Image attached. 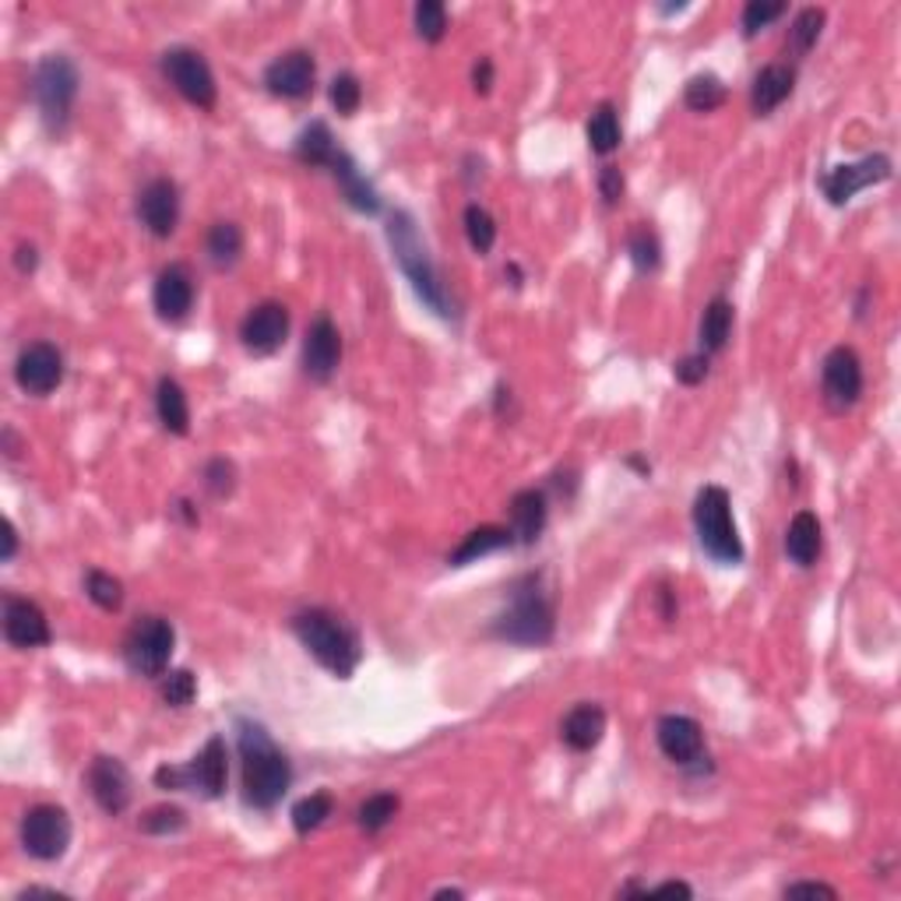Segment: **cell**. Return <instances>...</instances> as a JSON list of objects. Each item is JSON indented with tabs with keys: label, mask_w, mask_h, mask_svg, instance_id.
I'll list each match as a JSON object with an SVG mask.
<instances>
[{
	"label": "cell",
	"mask_w": 901,
	"mask_h": 901,
	"mask_svg": "<svg viewBox=\"0 0 901 901\" xmlns=\"http://www.w3.org/2000/svg\"><path fill=\"white\" fill-rule=\"evenodd\" d=\"M240 761H243V800L257 810H272L293 782V768L272 736L257 722H240Z\"/></svg>",
	"instance_id": "cell-1"
},
{
	"label": "cell",
	"mask_w": 901,
	"mask_h": 901,
	"mask_svg": "<svg viewBox=\"0 0 901 901\" xmlns=\"http://www.w3.org/2000/svg\"><path fill=\"white\" fill-rule=\"evenodd\" d=\"M553 630H557V613H553V603L543 591L539 578L536 575L522 578L510 588L507 609L497 613L494 638L522 648H543L553 641Z\"/></svg>",
	"instance_id": "cell-2"
},
{
	"label": "cell",
	"mask_w": 901,
	"mask_h": 901,
	"mask_svg": "<svg viewBox=\"0 0 901 901\" xmlns=\"http://www.w3.org/2000/svg\"><path fill=\"white\" fill-rule=\"evenodd\" d=\"M293 634L327 672L338 676V680H350V676L356 672V666H360V659H363L356 630L350 624H342L335 613H327V609L296 613Z\"/></svg>",
	"instance_id": "cell-3"
},
{
	"label": "cell",
	"mask_w": 901,
	"mask_h": 901,
	"mask_svg": "<svg viewBox=\"0 0 901 901\" xmlns=\"http://www.w3.org/2000/svg\"><path fill=\"white\" fill-rule=\"evenodd\" d=\"M387 240H392V251H395V261L402 264V272L413 282L416 296L429 306L434 314L447 317V296H444V285H441V275L434 269V261L426 254V243L419 240V230L408 212H395L387 219Z\"/></svg>",
	"instance_id": "cell-4"
},
{
	"label": "cell",
	"mask_w": 901,
	"mask_h": 901,
	"mask_svg": "<svg viewBox=\"0 0 901 901\" xmlns=\"http://www.w3.org/2000/svg\"><path fill=\"white\" fill-rule=\"evenodd\" d=\"M694 528L705 553L719 564H740L743 560V543L732 522V504L722 486H705L698 500H694Z\"/></svg>",
	"instance_id": "cell-5"
},
{
	"label": "cell",
	"mask_w": 901,
	"mask_h": 901,
	"mask_svg": "<svg viewBox=\"0 0 901 901\" xmlns=\"http://www.w3.org/2000/svg\"><path fill=\"white\" fill-rule=\"evenodd\" d=\"M32 95L39 102V113H43V124L50 134H60L68 128L74 99H78V68L64 53H50L39 60L36 81H32Z\"/></svg>",
	"instance_id": "cell-6"
},
{
	"label": "cell",
	"mask_w": 901,
	"mask_h": 901,
	"mask_svg": "<svg viewBox=\"0 0 901 901\" xmlns=\"http://www.w3.org/2000/svg\"><path fill=\"white\" fill-rule=\"evenodd\" d=\"M173 645H176V634H173V624L162 620V617H141L128 641H124V659H128V669L138 672V676H162L173 659Z\"/></svg>",
	"instance_id": "cell-7"
},
{
	"label": "cell",
	"mask_w": 901,
	"mask_h": 901,
	"mask_svg": "<svg viewBox=\"0 0 901 901\" xmlns=\"http://www.w3.org/2000/svg\"><path fill=\"white\" fill-rule=\"evenodd\" d=\"M162 74H166L170 85L188 102H194L198 110L215 107V99H219L215 74L209 68V60H204L198 50H188V47L166 50L162 53Z\"/></svg>",
	"instance_id": "cell-8"
},
{
	"label": "cell",
	"mask_w": 901,
	"mask_h": 901,
	"mask_svg": "<svg viewBox=\"0 0 901 901\" xmlns=\"http://www.w3.org/2000/svg\"><path fill=\"white\" fill-rule=\"evenodd\" d=\"M22 846L39 863H53L71 846V817L53 803H39L22 821Z\"/></svg>",
	"instance_id": "cell-9"
},
{
	"label": "cell",
	"mask_w": 901,
	"mask_h": 901,
	"mask_svg": "<svg viewBox=\"0 0 901 901\" xmlns=\"http://www.w3.org/2000/svg\"><path fill=\"white\" fill-rule=\"evenodd\" d=\"M821 387H824V402L831 413H846L863 395V363H859L856 350L849 345H838L824 356L821 366Z\"/></svg>",
	"instance_id": "cell-10"
},
{
	"label": "cell",
	"mask_w": 901,
	"mask_h": 901,
	"mask_svg": "<svg viewBox=\"0 0 901 901\" xmlns=\"http://www.w3.org/2000/svg\"><path fill=\"white\" fill-rule=\"evenodd\" d=\"M14 381L29 395H50L57 384L64 381V356L50 342H32L18 353L14 363Z\"/></svg>",
	"instance_id": "cell-11"
},
{
	"label": "cell",
	"mask_w": 901,
	"mask_h": 901,
	"mask_svg": "<svg viewBox=\"0 0 901 901\" xmlns=\"http://www.w3.org/2000/svg\"><path fill=\"white\" fill-rule=\"evenodd\" d=\"M891 180V159L888 155H867L859 162H846V166H834L824 176V194L831 204H846L859 191L873 188V183Z\"/></svg>",
	"instance_id": "cell-12"
},
{
	"label": "cell",
	"mask_w": 901,
	"mask_h": 901,
	"mask_svg": "<svg viewBox=\"0 0 901 901\" xmlns=\"http://www.w3.org/2000/svg\"><path fill=\"white\" fill-rule=\"evenodd\" d=\"M285 335H290V311L282 303H257L240 324V338L254 356H272L282 350Z\"/></svg>",
	"instance_id": "cell-13"
},
{
	"label": "cell",
	"mask_w": 901,
	"mask_h": 901,
	"mask_svg": "<svg viewBox=\"0 0 901 901\" xmlns=\"http://www.w3.org/2000/svg\"><path fill=\"white\" fill-rule=\"evenodd\" d=\"M89 792L102 813H124L131 807V771L117 757H95L89 765Z\"/></svg>",
	"instance_id": "cell-14"
},
{
	"label": "cell",
	"mask_w": 901,
	"mask_h": 901,
	"mask_svg": "<svg viewBox=\"0 0 901 901\" xmlns=\"http://www.w3.org/2000/svg\"><path fill=\"white\" fill-rule=\"evenodd\" d=\"M225 778H230V753H225L222 736H212L204 750L183 768V789L201 792L204 800H219L225 792Z\"/></svg>",
	"instance_id": "cell-15"
},
{
	"label": "cell",
	"mask_w": 901,
	"mask_h": 901,
	"mask_svg": "<svg viewBox=\"0 0 901 901\" xmlns=\"http://www.w3.org/2000/svg\"><path fill=\"white\" fill-rule=\"evenodd\" d=\"M138 219L152 236H159V240L173 236L176 222H180V191H176V183L173 180H152L149 188L138 194Z\"/></svg>",
	"instance_id": "cell-16"
},
{
	"label": "cell",
	"mask_w": 901,
	"mask_h": 901,
	"mask_svg": "<svg viewBox=\"0 0 901 901\" xmlns=\"http://www.w3.org/2000/svg\"><path fill=\"white\" fill-rule=\"evenodd\" d=\"M655 740H659V750L672 765L690 768L705 757V732L698 722L687 719V715H666V719L655 726Z\"/></svg>",
	"instance_id": "cell-17"
},
{
	"label": "cell",
	"mask_w": 901,
	"mask_h": 901,
	"mask_svg": "<svg viewBox=\"0 0 901 901\" xmlns=\"http://www.w3.org/2000/svg\"><path fill=\"white\" fill-rule=\"evenodd\" d=\"M314 57L306 50H290L275 57L269 71H264V85H269L272 95H282V99H303L306 92L314 89Z\"/></svg>",
	"instance_id": "cell-18"
},
{
	"label": "cell",
	"mask_w": 901,
	"mask_h": 901,
	"mask_svg": "<svg viewBox=\"0 0 901 901\" xmlns=\"http://www.w3.org/2000/svg\"><path fill=\"white\" fill-rule=\"evenodd\" d=\"M342 360V335L332 324V317H317L311 324V332L303 338V371L314 381H327L338 371Z\"/></svg>",
	"instance_id": "cell-19"
},
{
	"label": "cell",
	"mask_w": 901,
	"mask_h": 901,
	"mask_svg": "<svg viewBox=\"0 0 901 901\" xmlns=\"http://www.w3.org/2000/svg\"><path fill=\"white\" fill-rule=\"evenodd\" d=\"M152 303L162 321H183L194 306V275L188 264H170L162 269L152 290Z\"/></svg>",
	"instance_id": "cell-20"
},
{
	"label": "cell",
	"mask_w": 901,
	"mask_h": 901,
	"mask_svg": "<svg viewBox=\"0 0 901 901\" xmlns=\"http://www.w3.org/2000/svg\"><path fill=\"white\" fill-rule=\"evenodd\" d=\"M4 638L14 648H43L50 645L47 613L29 599H4Z\"/></svg>",
	"instance_id": "cell-21"
},
{
	"label": "cell",
	"mask_w": 901,
	"mask_h": 901,
	"mask_svg": "<svg viewBox=\"0 0 901 901\" xmlns=\"http://www.w3.org/2000/svg\"><path fill=\"white\" fill-rule=\"evenodd\" d=\"M560 736H564V743L570 750H578V753L596 750L603 743V736H606V711L599 705H591V701H581L578 708L567 711Z\"/></svg>",
	"instance_id": "cell-22"
},
{
	"label": "cell",
	"mask_w": 901,
	"mask_h": 901,
	"mask_svg": "<svg viewBox=\"0 0 901 901\" xmlns=\"http://www.w3.org/2000/svg\"><path fill=\"white\" fill-rule=\"evenodd\" d=\"M327 170L335 173V180H338V188H342L345 201H350L356 212H363V215H377V212H381V198H377V191H374V183L356 170L353 155H345V152L338 149L335 159H332V166H327Z\"/></svg>",
	"instance_id": "cell-23"
},
{
	"label": "cell",
	"mask_w": 901,
	"mask_h": 901,
	"mask_svg": "<svg viewBox=\"0 0 901 901\" xmlns=\"http://www.w3.org/2000/svg\"><path fill=\"white\" fill-rule=\"evenodd\" d=\"M792 85H796V71L786 68V64H768L757 71L753 78V89H750V107L757 117H768L775 113L782 102L792 95Z\"/></svg>",
	"instance_id": "cell-24"
},
{
	"label": "cell",
	"mask_w": 901,
	"mask_h": 901,
	"mask_svg": "<svg viewBox=\"0 0 901 901\" xmlns=\"http://www.w3.org/2000/svg\"><path fill=\"white\" fill-rule=\"evenodd\" d=\"M546 494L539 489H522V494L510 497V536L518 543H536L546 528Z\"/></svg>",
	"instance_id": "cell-25"
},
{
	"label": "cell",
	"mask_w": 901,
	"mask_h": 901,
	"mask_svg": "<svg viewBox=\"0 0 901 901\" xmlns=\"http://www.w3.org/2000/svg\"><path fill=\"white\" fill-rule=\"evenodd\" d=\"M786 553L796 567H813L821 557V522L813 510H800L786 532Z\"/></svg>",
	"instance_id": "cell-26"
},
{
	"label": "cell",
	"mask_w": 901,
	"mask_h": 901,
	"mask_svg": "<svg viewBox=\"0 0 901 901\" xmlns=\"http://www.w3.org/2000/svg\"><path fill=\"white\" fill-rule=\"evenodd\" d=\"M155 413H159V423L170 429V434L183 437L191 429V405H188V395H183V387L173 381V377H162L159 381V392H155Z\"/></svg>",
	"instance_id": "cell-27"
},
{
	"label": "cell",
	"mask_w": 901,
	"mask_h": 901,
	"mask_svg": "<svg viewBox=\"0 0 901 901\" xmlns=\"http://www.w3.org/2000/svg\"><path fill=\"white\" fill-rule=\"evenodd\" d=\"M515 543V536H510V528H500V525H483L476 532H468L465 543L450 553V567H465V564H473L479 557H486V553H497L504 546Z\"/></svg>",
	"instance_id": "cell-28"
},
{
	"label": "cell",
	"mask_w": 901,
	"mask_h": 901,
	"mask_svg": "<svg viewBox=\"0 0 901 901\" xmlns=\"http://www.w3.org/2000/svg\"><path fill=\"white\" fill-rule=\"evenodd\" d=\"M729 332H732V303L729 300H711L705 306V317H701V353H722L726 342H729Z\"/></svg>",
	"instance_id": "cell-29"
},
{
	"label": "cell",
	"mask_w": 901,
	"mask_h": 901,
	"mask_svg": "<svg viewBox=\"0 0 901 901\" xmlns=\"http://www.w3.org/2000/svg\"><path fill=\"white\" fill-rule=\"evenodd\" d=\"M335 152H338L335 138L324 120H314V124L303 128V134L296 138V159L306 162V166H332Z\"/></svg>",
	"instance_id": "cell-30"
},
{
	"label": "cell",
	"mask_w": 901,
	"mask_h": 901,
	"mask_svg": "<svg viewBox=\"0 0 901 901\" xmlns=\"http://www.w3.org/2000/svg\"><path fill=\"white\" fill-rule=\"evenodd\" d=\"M824 8H803L800 14L792 18L789 26V36H786V50L792 57H807L813 50V43L821 39V29H824Z\"/></svg>",
	"instance_id": "cell-31"
},
{
	"label": "cell",
	"mask_w": 901,
	"mask_h": 901,
	"mask_svg": "<svg viewBox=\"0 0 901 901\" xmlns=\"http://www.w3.org/2000/svg\"><path fill=\"white\" fill-rule=\"evenodd\" d=\"M588 145L596 155H609L620 149V120L609 102H603V107L588 117Z\"/></svg>",
	"instance_id": "cell-32"
},
{
	"label": "cell",
	"mask_w": 901,
	"mask_h": 901,
	"mask_svg": "<svg viewBox=\"0 0 901 901\" xmlns=\"http://www.w3.org/2000/svg\"><path fill=\"white\" fill-rule=\"evenodd\" d=\"M684 102H687L694 113H711V110H719L722 102H726V85L715 74H694L687 81Z\"/></svg>",
	"instance_id": "cell-33"
},
{
	"label": "cell",
	"mask_w": 901,
	"mask_h": 901,
	"mask_svg": "<svg viewBox=\"0 0 901 901\" xmlns=\"http://www.w3.org/2000/svg\"><path fill=\"white\" fill-rule=\"evenodd\" d=\"M209 254L219 269H230V264L243 254V233L236 222H215L209 230Z\"/></svg>",
	"instance_id": "cell-34"
},
{
	"label": "cell",
	"mask_w": 901,
	"mask_h": 901,
	"mask_svg": "<svg viewBox=\"0 0 901 901\" xmlns=\"http://www.w3.org/2000/svg\"><path fill=\"white\" fill-rule=\"evenodd\" d=\"M465 236L473 243L476 254H489L497 243V222L489 215L483 204H468L465 209Z\"/></svg>",
	"instance_id": "cell-35"
},
{
	"label": "cell",
	"mask_w": 901,
	"mask_h": 901,
	"mask_svg": "<svg viewBox=\"0 0 901 901\" xmlns=\"http://www.w3.org/2000/svg\"><path fill=\"white\" fill-rule=\"evenodd\" d=\"M332 810H335V803H332V796H327V792H314V796H306V800H300L293 807V828H296V834L317 831L327 821V817H332Z\"/></svg>",
	"instance_id": "cell-36"
},
{
	"label": "cell",
	"mask_w": 901,
	"mask_h": 901,
	"mask_svg": "<svg viewBox=\"0 0 901 901\" xmlns=\"http://www.w3.org/2000/svg\"><path fill=\"white\" fill-rule=\"evenodd\" d=\"M159 694L170 708H188L198 698V680L191 669H170L159 676Z\"/></svg>",
	"instance_id": "cell-37"
},
{
	"label": "cell",
	"mask_w": 901,
	"mask_h": 901,
	"mask_svg": "<svg viewBox=\"0 0 901 901\" xmlns=\"http://www.w3.org/2000/svg\"><path fill=\"white\" fill-rule=\"evenodd\" d=\"M398 796L395 792H377V796H371V800H366L363 807H360V828L363 831H371V834H377V831H384L387 824L395 821V813H398Z\"/></svg>",
	"instance_id": "cell-38"
},
{
	"label": "cell",
	"mask_w": 901,
	"mask_h": 901,
	"mask_svg": "<svg viewBox=\"0 0 901 901\" xmlns=\"http://www.w3.org/2000/svg\"><path fill=\"white\" fill-rule=\"evenodd\" d=\"M627 254L634 261V269L638 272H655L662 261V247H659V236H655L648 225H638V230L630 233L627 240Z\"/></svg>",
	"instance_id": "cell-39"
},
{
	"label": "cell",
	"mask_w": 901,
	"mask_h": 901,
	"mask_svg": "<svg viewBox=\"0 0 901 901\" xmlns=\"http://www.w3.org/2000/svg\"><path fill=\"white\" fill-rule=\"evenodd\" d=\"M85 591H89V599L99 606V609H120L124 606V585H120L113 575H107V570H89V578H85Z\"/></svg>",
	"instance_id": "cell-40"
},
{
	"label": "cell",
	"mask_w": 901,
	"mask_h": 901,
	"mask_svg": "<svg viewBox=\"0 0 901 901\" xmlns=\"http://www.w3.org/2000/svg\"><path fill=\"white\" fill-rule=\"evenodd\" d=\"M416 32L426 43H441L447 32V11L441 0H419L416 4Z\"/></svg>",
	"instance_id": "cell-41"
},
{
	"label": "cell",
	"mask_w": 901,
	"mask_h": 901,
	"mask_svg": "<svg viewBox=\"0 0 901 901\" xmlns=\"http://www.w3.org/2000/svg\"><path fill=\"white\" fill-rule=\"evenodd\" d=\"M138 828L145 834H176L188 828V813H183L180 807H152L138 821Z\"/></svg>",
	"instance_id": "cell-42"
},
{
	"label": "cell",
	"mask_w": 901,
	"mask_h": 901,
	"mask_svg": "<svg viewBox=\"0 0 901 901\" xmlns=\"http://www.w3.org/2000/svg\"><path fill=\"white\" fill-rule=\"evenodd\" d=\"M782 11H786L782 0H750V4L743 8V36L753 39L761 29H768Z\"/></svg>",
	"instance_id": "cell-43"
},
{
	"label": "cell",
	"mask_w": 901,
	"mask_h": 901,
	"mask_svg": "<svg viewBox=\"0 0 901 901\" xmlns=\"http://www.w3.org/2000/svg\"><path fill=\"white\" fill-rule=\"evenodd\" d=\"M363 102V85L356 74H338L332 81V107L342 113V117H353Z\"/></svg>",
	"instance_id": "cell-44"
},
{
	"label": "cell",
	"mask_w": 901,
	"mask_h": 901,
	"mask_svg": "<svg viewBox=\"0 0 901 901\" xmlns=\"http://www.w3.org/2000/svg\"><path fill=\"white\" fill-rule=\"evenodd\" d=\"M204 486H209V494L219 497V500L230 497L233 486H236V468L225 462V458L209 462V468H204Z\"/></svg>",
	"instance_id": "cell-45"
},
{
	"label": "cell",
	"mask_w": 901,
	"mask_h": 901,
	"mask_svg": "<svg viewBox=\"0 0 901 901\" xmlns=\"http://www.w3.org/2000/svg\"><path fill=\"white\" fill-rule=\"evenodd\" d=\"M672 374L680 384L694 387V384H701L708 377V356L705 353H694V356H684L680 363L672 366Z\"/></svg>",
	"instance_id": "cell-46"
},
{
	"label": "cell",
	"mask_w": 901,
	"mask_h": 901,
	"mask_svg": "<svg viewBox=\"0 0 901 901\" xmlns=\"http://www.w3.org/2000/svg\"><path fill=\"white\" fill-rule=\"evenodd\" d=\"M624 191H627L624 173L617 166H603V173H599V194H603V201L606 204H617L624 198Z\"/></svg>",
	"instance_id": "cell-47"
},
{
	"label": "cell",
	"mask_w": 901,
	"mask_h": 901,
	"mask_svg": "<svg viewBox=\"0 0 901 901\" xmlns=\"http://www.w3.org/2000/svg\"><path fill=\"white\" fill-rule=\"evenodd\" d=\"M786 894H789V898H838L834 888L817 884V880H803V884H789Z\"/></svg>",
	"instance_id": "cell-48"
},
{
	"label": "cell",
	"mask_w": 901,
	"mask_h": 901,
	"mask_svg": "<svg viewBox=\"0 0 901 901\" xmlns=\"http://www.w3.org/2000/svg\"><path fill=\"white\" fill-rule=\"evenodd\" d=\"M473 85H476L479 95H486L489 85H494V60H489V57H479V64L473 71Z\"/></svg>",
	"instance_id": "cell-49"
},
{
	"label": "cell",
	"mask_w": 901,
	"mask_h": 901,
	"mask_svg": "<svg viewBox=\"0 0 901 901\" xmlns=\"http://www.w3.org/2000/svg\"><path fill=\"white\" fill-rule=\"evenodd\" d=\"M14 264H18V272H36L39 257H36V247H32V243H22V247H18Z\"/></svg>",
	"instance_id": "cell-50"
},
{
	"label": "cell",
	"mask_w": 901,
	"mask_h": 901,
	"mask_svg": "<svg viewBox=\"0 0 901 901\" xmlns=\"http://www.w3.org/2000/svg\"><path fill=\"white\" fill-rule=\"evenodd\" d=\"M14 549H18V532L11 522H4V553H0V560H11Z\"/></svg>",
	"instance_id": "cell-51"
},
{
	"label": "cell",
	"mask_w": 901,
	"mask_h": 901,
	"mask_svg": "<svg viewBox=\"0 0 901 901\" xmlns=\"http://www.w3.org/2000/svg\"><path fill=\"white\" fill-rule=\"evenodd\" d=\"M648 894H684V898H690L694 891L687 884H680V880H669V884H659V888L648 891Z\"/></svg>",
	"instance_id": "cell-52"
},
{
	"label": "cell",
	"mask_w": 901,
	"mask_h": 901,
	"mask_svg": "<svg viewBox=\"0 0 901 901\" xmlns=\"http://www.w3.org/2000/svg\"><path fill=\"white\" fill-rule=\"evenodd\" d=\"M434 898H462V891H450V888H444V891H437Z\"/></svg>",
	"instance_id": "cell-53"
}]
</instances>
